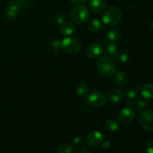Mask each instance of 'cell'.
<instances>
[{"label":"cell","mask_w":153,"mask_h":153,"mask_svg":"<svg viewBox=\"0 0 153 153\" xmlns=\"http://www.w3.org/2000/svg\"><path fill=\"white\" fill-rule=\"evenodd\" d=\"M97 70L103 78H110L117 72V67L112 59L108 57L100 58L97 63Z\"/></svg>","instance_id":"obj_1"},{"label":"cell","mask_w":153,"mask_h":153,"mask_svg":"<svg viewBox=\"0 0 153 153\" xmlns=\"http://www.w3.org/2000/svg\"><path fill=\"white\" fill-rule=\"evenodd\" d=\"M82 44L80 40L76 37H67L61 42V48L66 53L75 55L80 52Z\"/></svg>","instance_id":"obj_2"},{"label":"cell","mask_w":153,"mask_h":153,"mask_svg":"<svg viewBox=\"0 0 153 153\" xmlns=\"http://www.w3.org/2000/svg\"><path fill=\"white\" fill-rule=\"evenodd\" d=\"M122 19V13L117 7L108 9L102 16V22L108 25H116Z\"/></svg>","instance_id":"obj_3"},{"label":"cell","mask_w":153,"mask_h":153,"mask_svg":"<svg viewBox=\"0 0 153 153\" xmlns=\"http://www.w3.org/2000/svg\"><path fill=\"white\" fill-rule=\"evenodd\" d=\"M89 15L88 7L84 4L76 6L70 12V18L73 22L77 24H82L86 22L88 19Z\"/></svg>","instance_id":"obj_4"},{"label":"cell","mask_w":153,"mask_h":153,"mask_svg":"<svg viewBox=\"0 0 153 153\" xmlns=\"http://www.w3.org/2000/svg\"><path fill=\"white\" fill-rule=\"evenodd\" d=\"M106 97L100 91H92L88 97V104L94 107H102L106 104Z\"/></svg>","instance_id":"obj_5"},{"label":"cell","mask_w":153,"mask_h":153,"mask_svg":"<svg viewBox=\"0 0 153 153\" xmlns=\"http://www.w3.org/2000/svg\"><path fill=\"white\" fill-rule=\"evenodd\" d=\"M139 122L145 130L153 131V110H146L140 114Z\"/></svg>","instance_id":"obj_6"},{"label":"cell","mask_w":153,"mask_h":153,"mask_svg":"<svg viewBox=\"0 0 153 153\" xmlns=\"http://www.w3.org/2000/svg\"><path fill=\"white\" fill-rule=\"evenodd\" d=\"M134 117H135V113H134V110L129 107L123 108L122 110L120 111L117 114L119 120L125 124H128L132 122Z\"/></svg>","instance_id":"obj_7"},{"label":"cell","mask_w":153,"mask_h":153,"mask_svg":"<svg viewBox=\"0 0 153 153\" xmlns=\"http://www.w3.org/2000/svg\"><path fill=\"white\" fill-rule=\"evenodd\" d=\"M103 47L99 43H92L90 45L86 50L87 56L91 59H97L103 54Z\"/></svg>","instance_id":"obj_8"},{"label":"cell","mask_w":153,"mask_h":153,"mask_svg":"<svg viewBox=\"0 0 153 153\" xmlns=\"http://www.w3.org/2000/svg\"><path fill=\"white\" fill-rule=\"evenodd\" d=\"M103 134L99 131H94L87 136V143L91 146H96L102 143Z\"/></svg>","instance_id":"obj_9"},{"label":"cell","mask_w":153,"mask_h":153,"mask_svg":"<svg viewBox=\"0 0 153 153\" xmlns=\"http://www.w3.org/2000/svg\"><path fill=\"white\" fill-rule=\"evenodd\" d=\"M107 7L105 0H91L89 3V8L95 13H102Z\"/></svg>","instance_id":"obj_10"},{"label":"cell","mask_w":153,"mask_h":153,"mask_svg":"<svg viewBox=\"0 0 153 153\" xmlns=\"http://www.w3.org/2000/svg\"><path fill=\"white\" fill-rule=\"evenodd\" d=\"M21 4L19 1H13L9 4L7 10V16L9 19H14L20 10Z\"/></svg>","instance_id":"obj_11"},{"label":"cell","mask_w":153,"mask_h":153,"mask_svg":"<svg viewBox=\"0 0 153 153\" xmlns=\"http://www.w3.org/2000/svg\"><path fill=\"white\" fill-rule=\"evenodd\" d=\"M123 98V92L119 88H112L108 94V99L109 102L113 104L120 102Z\"/></svg>","instance_id":"obj_12"},{"label":"cell","mask_w":153,"mask_h":153,"mask_svg":"<svg viewBox=\"0 0 153 153\" xmlns=\"http://www.w3.org/2000/svg\"><path fill=\"white\" fill-rule=\"evenodd\" d=\"M140 94L144 100H150L153 99V84H146L140 88Z\"/></svg>","instance_id":"obj_13"},{"label":"cell","mask_w":153,"mask_h":153,"mask_svg":"<svg viewBox=\"0 0 153 153\" xmlns=\"http://www.w3.org/2000/svg\"><path fill=\"white\" fill-rule=\"evenodd\" d=\"M128 78L126 73L119 72L116 74L114 78V83L119 88H124L128 85Z\"/></svg>","instance_id":"obj_14"},{"label":"cell","mask_w":153,"mask_h":153,"mask_svg":"<svg viewBox=\"0 0 153 153\" xmlns=\"http://www.w3.org/2000/svg\"><path fill=\"white\" fill-rule=\"evenodd\" d=\"M61 34L64 36H70L75 31V25L70 22H67L61 25Z\"/></svg>","instance_id":"obj_15"},{"label":"cell","mask_w":153,"mask_h":153,"mask_svg":"<svg viewBox=\"0 0 153 153\" xmlns=\"http://www.w3.org/2000/svg\"><path fill=\"white\" fill-rule=\"evenodd\" d=\"M104 51L106 54L114 57L118 52V48L115 43L112 42H108L104 44Z\"/></svg>","instance_id":"obj_16"},{"label":"cell","mask_w":153,"mask_h":153,"mask_svg":"<svg viewBox=\"0 0 153 153\" xmlns=\"http://www.w3.org/2000/svg\"><path fill=\"white\" fill-rule=\"evenodd\" d=\"M76 92L79 97H85L89 92V86L85 82H81L76 86Z\"/></svg>","instance_id":"obj_17"},{"label":"cell","mask_w":153,"mask_h":153,"mask_svg":"<svg viewBox=\"0 0 153 153\" xmlns=\"http://www.w3.org/2000/svg\"><path fill=\"white\" fill-rule=\"evenodd\" d=\"M108 40L111 42L118 41L122 37V32L117 28H113L110 30L108 34Z\"/></svg>","instance_id":"obj_18"},{"label":"cell","mask_w":153,"mask_h":153,"mask_svg":"<svg viewBox=\"0 0 153 153\" xmlns=\"http://www.w3.org/2000/svg\"><path fill=\"white\" fill-rule=\"evenodd\" d=\"M119 123L114 119H108L105 123V128L108 131L114 132L119 129Z\"/></svg>","instance_id":"obj_19"},{"label":"cell","mask_w":153,"mask_h":153,"mask_svg":"<svg viewBox=\"0 0 153 153\" xmlns=\"http://www.w3.org/2000/svg\"><path fill=\"white\" fill-rule=\"evenodd\" d=\"M88 29L92 32H96V31H99L101 28V23L100 21L98 19H93L88 22Z\"/></svg>","instance_id":"obj_20"},{"label":"cell","mask_w":153,"mask_h":153,"mask_svg":"<svg viewBox=\"0 0 153 153\" xmlns=\"http://www.w3.org/2000/svg\"><path fill=\"white\" fill-rule=\"evenodd\" d=\"M130 55L128 52L123 51V52H120V53L117 54L114 56V59L116 61H119L120 63H126L129 60Z\"/></svg>","instance_id":"obj_21"},{"label":"cell","mask_w":153,"mask_h":153,"mask_svg":"<svg viewBox=\"0 0 153 153\" xmlns=\"http://www.w3.org/2000/svg\"><path fill=\"white\" fill-rule=\"evenodd\" d=\"M73 147L70 143H62L57 149V153H72Z\"/></svg>","instance_id":"obj_22"},{"label":"cell","mask_w":153,"mask_h":153,"mask_svg":"<svg viewBox=\"0 0 153 153\" xmlns=\"http://www.w3.org/2000/svg\"><path fill=\"white\" fill-rule=\"evenodd\" d=\"M124 94H125L126 97L128 100H134V99L137 97V90L134 89V88H127L125 91V92H124Z\"/></svg>","instance_id":"obj_23"},{"label":"cell","mask_w":153,"mask_h":153,"mask_svg":"<svg viewBox=\"0 0 153 153\" xmlns=\"http://www.w3.org/2000/svg\"><path fill=\"white\" fill-rule=\"evenodd\" d=\"M61 48V43L58 39H55L52 42V49L55 55H58Z\"/></svg>","instance_id":"obj_24"},{"label":"cell","mask_w":153,"mask_h":153,"mask_svg":"<svg viewBox=\"0 0 153 153\" xmlns=\"http://www.w3.org/2000/svg\"><path fill=\"white\" fill-rule=\"evenodd\" d=\"M134 105L136 110L138 111H143L145 108H146V102L143 101V100H138V101L134 103Z\"/></svg>","instance_id":"obj_25"},{"label":"cell","mask_w":153,"mask_h":153,"mask_svg":"<svg viewBox=\"0 0 153 153\" xmlns=\"http://www.w3.org/2000/svg\"><path fill=\"white\" fill-rule=\"evenodd\" d=\"M65 19H66L65 16H64L62 13H59L56 16V19H55V20H56L57 24L61 25L63 23L65 22Z\"/></svg>","instance_id":"obj_26"},{"label":"cell","mask_w":153,"mask_h":153,"mask_svg":"<svg viewBox=\"0 0 153 153\" xmlns=\"http://www.w3.org/2000/svg\"><path fill=\"white\" fill-rule=\"evenodd\" d=\"M145 150L146 153H153V140H149L146 143Z\"/></svg>","instance_id":"obj_27"},{"label":"cell","mask_w":153,"mask_h":153,"mask_svg":"<svg viewBox=\"0 0 153 153\" xmlns=\"http://www.w3.org/2000/svg\"><path fill=\"white\" fill-rule=\"evenodd\" d=\"M21 4V7H28L32 4L33 0H18Z\"/></svg>","instance_id":"obj_28"},{"label":"cell","mask_w":153,"mask_h":153,"mask_svg":"<svg viewBox=\"0 0 153 153\" xmlns=\"http://www.w3.org/2000/svg\"><path fill=\"white\" fill-rule=\"evenodd\" d=\"M76 153H92L91 152V150L88 149H87V148L85 147H82V148H80V149H79L77 150V152Z\"/></svg>","instance_id":"obj_29"},{"label":"cell","mask_w":153,"mask_h":153,"mask_svg":"<svg viewBox=\"0 0 153 153\" xmlns=\"http://www.w3.org/2000/svg\"><path fill=\"white\" fill-rule=\"evenodd\" d=\"M73 4H82L87 1V0H70Z\"/></svg>","instance_id":"obj_30"},{"label":"cell","mask_w":153,"mask_h":153,"mask_svg":"<svg viewBox=\"0 0 153 153\" xmlns=\"http://www.w3.org/2000/svg\"><path fill=\"white\" fill-rule=\"evenodd\" d=\"M81 140H82L81 137H79V136H76V137H75L74 139L73 140V143L74 145H79V143H81Z\"/></svg>","instance_id":"obj_31"},{"label":"cell","mask_w":153,"mask_h":153,"mask_svg":"<svg viewBox=\"0 0 153 153\" xmlns=\"http://www.w3.org/2000/svg\"><path fill=\"white\" fill-rule=\"evenodd\" d=\"M109 146H110V143H109V141H105L103 143L102 147L104 148V149H108Z\"/></svg>","instance_id":"obj_32"},{"label":"cell","mask_w":153,"mask_h":153,"mask_svg":"<svg viewBox=\"0 0 153 153\" xmlns=\"http://www.w3.org/2000/svg\"><path fill=\"white\" fill-rule=\"evenodd\" d=\"M150 28H151V30L153 31V21L151 22V24H150Z\"/></svg>","instance_id":"obj_33"},{"label":"cell","mask_w":153,"mask_h":153,"mask_svg":"<svg viewBox=\"0 0 153 153\" xmlns=\"http://www.w3.org/2000/svg\"><path fill=\"white\" fill-rule=\"evenodd\" d=\"M7 1H11V0H7Z\"/></svg>","instance_id":"obj_34"},{"label":"cell","mask_w":153,"mask_h":153,"mask_svg":"<svg viewBox=\"0 0 153 153\" xmlns=\"http://www.w3.org/2000/svg\"><path fill=\"white\" fill-rule=\"evenodd\" d=\"M152 47H153V43H152Z\"/></svg>","instance_id":"obj_35"}]
</instances>
